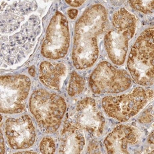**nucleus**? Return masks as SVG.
I'll return each mask as SVG.
<instances>
[{
  "instance_id": "f257e3e1",
  "label": "nucleus",
  "mask_w": 154,
  "mask_h": 154,
  "mask_svg": "<svg viewBox=\"0 0 154 154\" xmlns=\"http://www.w3.org/2000/svg\"><path fill=\"white\" fill-rule=\"evenodd\" d=\"M107 24V11L100 4L88 7L76 21L72 50L73 63L76 69H86L97 61L98 39L105 32Z\"/></svg>"
},
{
  "instance_id": "f03ea898",
  "label": "nucleus",
  "mask_w": 154,
  "mask_h": 154,
  "mask_svg": "<svg viewBox=\"0 0 154 154\" xmlns=\"http://www.w3.org/2000/svg\"><path fill=\"white\" fill-rule=\"evenodd\" d=\"M42 32L40 17L31 16L20 30L11 35L2 36V62L8 66H14L26 59L33 50Z\"/></svg>"
},
{
  "instance_id": "7ed1b4c3",
  "label": "nucleus",
  "mask_w": 154,
  "mask_h": 154,
  "mask_svg": "<svg viewBox=\"0 0 154 154\" xmlns=\"http://www.w3.org/2000/svg\"><path fill=\"white\" fill-rule=\"evenodd\" d=\"M136 29V19L125 8L115 12L112 27L104 38V45L110 60L115 65L125 62L130 41Z\"/></svg>"
},
{
  "instance_id": "20e7f679",
  "label": "nucleus",
  "mask_w": 154,
  "mask_h": 154,
  "mask_svg": "<svg viewBox=\"0 0 154 154\" xmlns=\"http://www.w3.org/2000/svg\"><path fill=\"white\" fill-rule=\"evenodd\" d=\"M29 107L41 130L51 134L60 127L67 104L60 96L45 89H37L30 98Z\"/></svg>"
},
{
  "instance_id": "39448f33",
  "label": "nucleus",
  "mask_w": 154,
  "mask_h": 154,
  "mask_svg": "<svg viewBox=\"0 0 154 154\" xmlns=\"http://www.w3.org/2000/svg\"><path fill=\"white\" fill-rule=\"evenodd\" d=\"M133 80L139 85L153 83V28L140 33L131 48L127 62Z\"/></svg>"
},
{
  "instance_id": "423d86ee",
  "label": "nucleus",
  "mask_w": 154,
  "mask_h": 154,
  "mask_svg": "<svg viewBox=\"0 0 154 154\" xmlns=\"http://www.w3.org/2000/svg\"><path fill=\"white\" fill-rule=\"evenodd\" d=\"M153 97L152 89L136 87L129 93L104 97L102 106L109 117L125 122L137 115Z\"/></svg>"
},
{
  "instance_id": "0eeeda50",
  "label": "nucleus",
  "mask_w": 154,
  "mask_h": 154,
  "mask_svg": "<svg viewBox=\"0 0 154 154\" xmlns=\"http://www.w3.org/2000/svg\"><path fill=\"white\" fill-rule=\"evenodd\" d=\"M30 87V79L26 75L2 76L0 83L1 112L15 114L23 112Z\"/></svg>"
},
{
  "instance_id": "6e6552de",
  "label": "nucleus",
  "mask_w": 154,
  "mask_h": 154,
  "mask_svg": "<svg viewBox=\"0 0 154 154\" xmlns=\"http://www.w3.org/2000/svg\"><path fill=\"white\" fill-rule=\"evenodd\" d=\"M131 85V79L128 73L115 68L107 61L100 62L89 78V86L96 94L122 93Z\"/></svg>"
},
{
  "instance_id": "1a4fd4ad",
  "label": "nucleus",
  "mask_w": 154,
  "mask_h": 154,
  "mask_svg": "<svg viewBox=\"0 0 154 154\" xmlns=\"http://www.w3.org/2000/svg\"><path fill=\"white\" fill-rule=\"evenodd\" d=\"M70 47V32L67 17L57 11L51 19L42 46V55L49 59L65 57Z\"/></svg>"
},
{
  "instance_id": "9d476101",
  "label": "nucleus",
  "mask_w": 154,
  "mask_h": 154,
  "mask_svg": "<svg viewBox=\"0 0 154 154\" xmlns=\"http://www.w3.org/2000/svg\"><path fill=\"white\" fill-rule=\"evenodd\" d=\"M73 123L82 130L99 137L103 133L106 122L96 100L91 97H86L76 107Z\"/></svg>"
},
{
  "instance_id": "9b49d317",
  "label": "nucleus",
  "mask_w": 154,
  "mask_h": 154,
  "mask_svg": "<svg viewBox=\"0 0 154 154\" xmlns=\"http://www.w3.org/2000/svg\"><path fill=\"white\" fill-rule=\"evenodd\" d=\"M5 134L9 146L14 150L29 148L35 142V126L27 115L8 119L5 123Z\"/></svg>"
},
{
  "instance_id": "f8f14e48",
  "label": "nucleus",
  "mask_w": 154,
  "mask_h": 154,
  "mask_svg": "<svg viewBox=\"0 0 154 154\" xmlns=\"http://www.w3.org/2000/svg\"><path fill=\"white\" fill-rule=\"evenodd\" d=\"M36 2H3L1 11L2 34L14 33L22 26L26 16L37 9Z\"/></svg>"
},
{
  "instance_id": "ddd939ff",
  "label": "nucleus",
  "mask_w": 154,
  "mask_h": 154,
  "mask_svg": "<svg viewBox=\"0 0 154 154\" xmlns=\"http://www.w3.org/2000/svg\"><path fill=\"white\" fill-rule=\"evenodd\" d=\"M141 133L136 128L122 125L115 128L104 140V146L109 153H129L130 147L136 145Z\"/></svg>"
},
{
  "instance_id": "4468645a",
  "label": "nucleus",
  "mask_w": 154,
  "mask_h": 154,
  "mask_svg": "<svg viewBox=\"0 0 154 154\" xmlns=\"http://www.w3.org/2000/svg\"><path fill=\"white\" fill-rule=\"evenodd\" d=\"M85 146V138L82 130L73 122L66 121L60 135L59 153H80Z\"/></svg>"
},
{
  "instance_id": "2eb2a0df",
  "label": "nucleus",
  "mask_w": 154,
  "mask_h": 154,
  "mask_svg": "<svg viewBox=\"0 0 154 154\" xmlns=\"http://www.w3.org/2000/svg\"><path fill=\"white\" fill-rule=\"evenodd\" d=\"M67 67L63 63L43 61L39 69V79L48 88L58 91L67 75Z\"/></svg>"
},
{
  "instance_id": "dca6fc26",
  "label": "nucleus",
  "mask_w": 154,
  "mask_h": 154,
  "mask_svg": "<svg viewBox=\"0 0 154 154\" xmlns=\"http://www.w3.org/2000/svg\"><path fill=\"white\" fill-rule=\"evenodd\" d=\"M85 87V81L82 76L73 71L70 75V79L68 86V94L73 97L81 94Z\"/></svg>"
},
{
  "instance_id": "f3484780",
  "label": "nucleus",
  "mask_w": 154,
  "mask_h": 154,
  "mask_svg": "<svg viewBox=\"0 0 154 154\" xmlns=\"http://www.w3.org/2000/svg\"><path fill=\"white\" fill-rule=\"evenodd\" d=\"M154 1H130L129 3L135 10L144 14H150L153 12Z\"/></svg>"
},
{
  "instance_id": "a211bd4d",
  "label": "nucleus",
  "mask_w": 154,
  "mask_h": 154,
  "mask_svg": "<svg viewBox=\"0 0 154 154\" xmlns=\"http://www.w3.org/2000/svg\"><path fill=\"white\" fill-rule=\"evenodd\" d=\"M40 150L42 153H55L56 144L54 139L49 136L43 137L40 143Z\"/></svg>"
},
{
  "instance_id": "6ab92c4d",
  "label": "nucleus",
  "mask_w": 154,
  "mask_h": 154,
  "mask_svg": "<svg viewBox=\"0 0 154 154\" xmlns=\"http://www.w3.org/2000/svg\"><path fill=\"white\" fill-rule=\"evenodd\" d=\"M153 106H150L140 115L139 121L143 124H149L153 121Z\"/></svg>"
},
{
  "instance_id": "aec40b11",
  "label": "nucleus",
  "mask_w": 154,
  "mask_h": 154,
  "mask_svg": "<svg viewBox=\"0 0 154 154\" xmlns=\"http://www.w3.org/2000/svg\"><path fill=\"white\" fill-rule=\"evenodd\" d=\"M87 153H100L99 146L97 143V142L95 140L92 141L88 145V149H87Z\"/></svg>"
},
{
  "instance_id": "412c9836",
  "label": "nucleus",
  "mask_w": 154,
  "mask_h": 154,
  "mask_svg": "<svg viewBox=\"0 0 154 154\" xmlns=\"http://www.w3.org/2000/svg\"><path fill=\"white\" fill-rule=\"evenodd\" d=\"M68 5L72 7H79L81 6L83 3H85V1H66V2Z\"/></svg>"
},
{
  "instance_id": "4be33fe9",
  "label": "nucleus",
  "mask_w": 154,
  "mask_h": 154,
  "mask_svg": "<svg viewBox=\"0 0 154 154\" xmlns=\"http://www.w3.org/2000/svg\"><path fill=\"white\" fill-rule=\"evenodd\" d=\"M78 10L75 9H70L68 11L67 14L69 17L71 19H75L77 15H78Z\"/></svg>"
},
{
  "instance_id": "5701e85b",
  "label": "nucleus",
  "mask_w": 154,
  "mask_h": 154,
  "mask_svg": "<svg viewBox=\"0 0 154 154\" xmlns=\"http://www.w3.org/2000/svg\"><path fill=\"white\" fill-rule=\"evenodd\" d=\"M148 143L150 146L153 147V131H152V133L150 134L148 137Z\"/></svg>"
},
{
  "instance_id": "b1692460",
  "label": "nucleus",
  "mask_w": 154,
  "mask_h": 154,
  "mask_svg": "<svg viewBox=\"0 0 154 154\" xmlns=\"http://www.w3.org/2000/svg\"><path fill=\"white\" fill-rule=\"evenodd\" d=\"M5 153V146L4 143V139L3 134H2V139H1V153Z\"/></svg>"
},
{
  "instance_id": "393cba45",
  "label": "nucleus",
  "mask_w": 154,
  "mask_h": 154,
  "mask_svg": "<svg viewBox=\"0 0 154 154\" xmlns=\"http://www.w3.org/2000/svg\"><path fill=\"white\" fill-rule=\"evenodd\" d=\"M29 73L32 76H35V69L34 66H32L31 67H30V69L29 70Z\"/></svg>"
}]
</instances>
